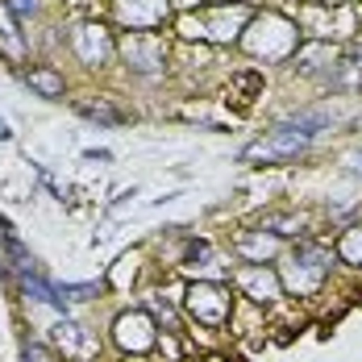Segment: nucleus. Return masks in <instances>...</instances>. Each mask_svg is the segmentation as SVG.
Returning a JSON list of instances; mask_svg holds the SVG:
<instances>
[{
    "label": "nucleus",
    "mask_w": 362,
    "mask_h": 362,
    "mask_svg": "<svg viewBox=\"0 0 362 362\" xmlns=\"http://www.w3.org/2000/svg\"><path fill=\"white\" fill-rule=\"evenodd\" d=\"M117 341H121L125 350H150V346H154L150 317H146V313H125V317H117Z\"/></svg>",
    "instance_id": "5"
},
{
    "label": "nucleus",
    "mask_w": 362,
    "mask_h": 362,
    "mask_svg": "<svg viewBox=\"0 0 362 362\" xmlns=\"http://www.w3.org/2000/svg\"><path fill=\"white\" fill-rule=\"evenodd\" d=\"M242 288H250L258 300H271V296H275V275H271V271H258V267H250V271H242Z\"/></svg>",
    "instance_id": "6"
},
{
    "label": "nucleus",
    "mask_w": 362,
    "mask_h": 362,
    "mask_svg": "<svg viewBox=\"0 0 362 362\" xmlns=\"http://www.w3.org/2000/svg\"><path fill=\"white\" fill-rule=\"evenodd\" d=\"M325 275H329V250H321V246H300V250L291 254L288 284L296 291H313Z\"/></svg>",
    "instance_id": "2"
},
{
    "label": "nucleus",
    "mask_w": 362,
    "mask_h": 362,
    "mask_svg": "<svg viewBox=\"0 0 362 362\" xmlns=\"http://www.w3.org/2000/svg\"><path fill=\"white\" fill-rule=\"evenodd\" d=\"M317 129H304V125H279L271 138H262V142H254L250 150H246V158L250 163H275V158H291V154H300L304 146H308V138H313Z\"/></svg>",
    "instance_id": "1"
},
{
    "label": "nucleus",
    "mask_w": 362,
    "mask_h": 362,
    "mask_svg": "<svg viewBox=\"0 0 362 362\" xmlns=\"http://www.w3.org/2000/svg\"><path fill=\"white\" fill-rule=\"evenodd\" d=\"M8 13L25 17V13H37V0H8Z\"/></svg>",
    "instance_id": "8"
},
{
    "label": "nucleus",
    "mask_w": 362,
    "mask_h": 362,
    "mask_svg": "<svg viewBox=\"0 0 362 362\" xmlns=\"http://www.w3.org/2000/svg\"><path fill=\"white\" fill-rule=\"evenodd\" d=\"M25 362H50V354L42 346H25Z\"/></svg>",
    "instance_id": "9"
},
{
    "label": "nucleus",
    "mask_w": 362,
    "mask_h": 362,
    "mask_svg": "<svg viewBox=\"0 0 362 362\" xmlns=\"http://www.w3.org/2000/svg\"><path fill=\"white\" fill-rule=\"evenodd\" d=\"M25 83L37 88L42 96H50V100H54V96H63V79H59L54 71H30V75H25Z\"/></svg>",
    "instance_id": "7"
},
{
    "label": "nucleus",
    "mask_w": 362,
    "mask_h": 362,
    "mask_svg": "<svg viewBox=\"0 0 362 362\" xmlns=\"http://www.w3.org/2000/svg\"><path fill=\"white\" fill-rule=\"evenodd\" d=\"M54 346H59L71 362H88L96 354V337L83 325H75V321H59V325H54Z\"/></svg>",
    "instance_id": "4"
},
{
    "label": "nucleus",
    "mask_w": 362,
    "mask_h": 362,
    "mask_svg": "<svg viewBox=\"0 0 362 362\" xmlns=\"http://www.w3.org/2000/svg\"><path fill=\"white\" fill-rule=\"evenodd\" d=\"M187 308L196 313V321H204V325H221L225 317H229V296L213 284H200V288L187 291Z\"/></svg>",
    "instance_id": "3"
}]
</instances>
